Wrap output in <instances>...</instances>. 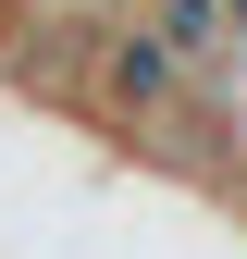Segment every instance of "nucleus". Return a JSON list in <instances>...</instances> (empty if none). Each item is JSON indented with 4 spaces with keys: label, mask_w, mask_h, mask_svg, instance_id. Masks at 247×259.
Returning <instances> with one entry per match:
<instances>
[{
    "label": "nucleus",
    "mask_w": 247,
    "mask_h": 259,
    "mask_svg": "<svg viewBox=\"0 0 247 259\" xmlns=\"http://www.w3.org/2000/svg\"><path fill=\"white\" fill-rule=\"evenodd\" d=\"M235 210H247V198H235Z\"/></svg>",
    "instance_id": "obj_1"
}]
</instances>
